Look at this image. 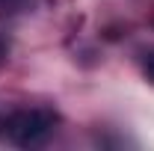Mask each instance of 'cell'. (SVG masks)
<instances>
[{"instance_id":"6da1fadb","label":"cell","mask_w":154,"mask_h":151,"mask_svg":"<svg viewBox=\"0 0 154 151\" xmlns=\"http://www.w3.org/2000/svg\"><path fill=\"white\" fill-rule=\"evenodd\" d=\"M57 113L51 110H18L3 119V133L9 142H15L21 148H33V145H42L57 131Z\"/></svg>"},{"instance_id":"7a4b0ae2","label":"cell","mask_w":154,"mask_h":151,"mask_svg":"<svg viewBox=\"0 0 154 151\" xmlns=\"http://www.w3.org/2000/svg\"><path fill=\"white\" fill-rule=\"evenodd\" d=\"M142 74H145V80L154 86V51H148L145 59H142Z\"/></svg>"},{"instance_id":"3957f363","label":"cell","mask_w":154,"mask_h":151,"mask_svg":"<svg viewBox=\"0 0 154 151\" xmlns=\"http://www.w3.org/2000/svg\"><path fill=\"white\" fill-rule=\"evenodd\" d=\"M3 59H6V48L0 45V62H3Z\"/></svg>"},{"instance_id":"277c9868","label":"cell","mask_w":154,"mask_h":151,"mask_svg":"<svg viewBox=\"0 0 154 151\" xmlns=\"http://www.w3.org/2000/svg\"><path fill=\"white\" fill-rule=\"evenodd\" d=\"M0 3H6V0H0Z\"/></svg>"}]
</instances>
